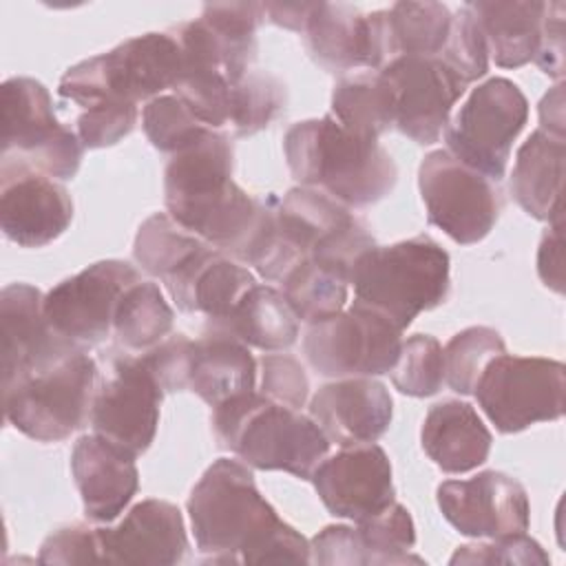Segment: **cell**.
Returning a JSON list of instances; mask_svg holds the SVG:
<instances>
[{
    "label": "cell",
    "mask_w": 566,
    "mask_h": 566,
    "mask_svg": "<svg viewBox=\"0 0 566 566\" xmlns=\"http://www.w3.org/2000/svg\"><path fill=\"white\" fill-rule=\"evenodd\" d=\"M564 2H546L542 20V40L533 62L551 77L564 75Z\"/></svg>",
    "instance_id": "cell-48"
},
{
    "label": "cell",
    "mask_w": 566,
    "mask_h": 566,
    "mask_svg": "<svg viewBox=\"0 0 566 566\" xmlns=\"http://www.w3.org/2000/svg\"><path fill=\"white\" fill-rule=\"evenodd\" d=\"M192 345L195 340H190L186 334H170L159 345L137 356L153 371L164 391H184L188 389Z\"/></svg>",
    "instance_id": "cell-46"
},
{
    "label": "cell",
    "mask_w": 566,
    "mask_h": 566,
    "mask_svg": "<svg viewBox=\"0 0 566 566\" xmlns=\"http://www.w3.org/2000/svg\"><path fill=\"white\" fill-rule=\"evenodd\" d=\"M184 53L172 29L130 38L115 49L66 69L60 95L91 108L99 102H150L175 88Z\"/></svg>",
    "instance_id": "cell-6"
},
{
    "label": "cell",
    "mask_w": 566,
    "mask_h": 566,
    "mask_svg": "<svg viewBox=\"0 0 566 566\" xmlns=\"http://www.w3.org/2000/svg\"><path fill=\"white\" fill-rule=\"evenodd\" d=\"M504 340L497 329L486 325H473L444 345V382L462 396L473 394L484 367L500 354H504Z\"/></svg>",
    "instance_id": "cell-38"
},
{
    "label": "cell",
    "mask_w": 566,
    "mask_h": 566,
    "mask_svg": "<svg viewBox=\"0 0 566 566\" xmlns=\"http://www.w3.org/2000/svg\"><path fill=\"white\" fill-rule=\"evenodd\" d=\"M137 281L139 272L130 263L97 261L44 294L46 321L62 338L91 349L111 336L117 303Z\"/></svg>",
    "instance_id": "cell-14"
},
{
    "label": "cell",
    "mask_w": 566,
    "mask_h": 566,
    "mask_svg": "<svg viewBox=\"0 0 566 566\" xmlns=\"http://www.w3.org/2000/svg\"><path fill=\"white\" fill-rule=\"evenodd\" d=\"M142 126L148 142L161 153H177L192 139H197L208 126H203L188 106L175 95H159L146 102L142 111Z\"/></svg>",
    "instance_id": "cell-41"
},
{
    "label": "cell",
    "mask_w": 566,
    "mask_h": 566,
    "mask_svg": "<svg viewBox=\"0 0 566 566\" xmlns=\"http://www.w3.org/2000/svg\"><path fill=\"white\" fill-rule=\"evenodd\" d=\"M97 365L75 349L53 365L2 387L4 418L38 442L66 440L91 418Z\"/></svg>",
    "instance_id": "cell-7"
},
{
    "label": "cell",
    "mask_w": 566,
    "mask_h": 566,
    "mask_svg": "<svg viewBox=\"0 0 566 566\" xmlns=\"http://www.w3.org/2000/svg\"><path fill=\"white\" fill-rule=\"evenodd\" d=\"M210 31L217 35L223 60L226 75L237 84L256 60V29L265 20L261 2H212L203 4L199 15Z\"/></svg>",
    "instance_id": "cell-34"
},
{
    "label": "cell",
    "mask_w": 566,
    "mask_h": 566,
    "mask_svg": "<svg viewBox=\"0 0 566 566\" xmlns=\"http://www.w3.org/2000/svg\"><path fill=\"white\" fill-rule=\"evenodd\" d=\"M420 442L438 469L467 473L486 462L493 438L469 402L442 400L429 407Z\"/></svg>",
    "instance_id": "cell-27"
},
{
    "label": "cell",
    "mask_w": 566,
    "mask_h": 566,
    "mask_svg": "<svg viewBox=\"0 0 566 566\" xmlns=\"http://www.w3.org/2000/svg\"><path fill=\"white\" fill-rule=\"evenodd\" d=\"M139 108L133 102H99L77 117V137L84 148H106L135 128Z\"/></svg>",
    "instance_id": "cell-43"
},
{
    "label": "cell",
    "mask_w": 566,
    "mask_h": 566,
    "mask_svg": "<svg viewBox=\"0 0 566 566\" xmlns=\"http://www.w3.org/2000/svg\"><path fill=\"white\" fill-rule=\"evenodd\" d=\"M564 153V137L537 128L515 155L511 192L520 208L537 221L562 219Z\"/></svg>",
    "instance_id": "cell-28"
},
{
    "label": "cell",
    "mask_w": 566,
    "mask_h": 566,
    "mask_svg": "<svg viewBox=\"0 0 566 566\" xmlns=\"http://www.w3.org/2000/svg\"><path fill=\"white\" fill-rule=\"evenodd\" d=\"M402 329L380 312L352 301L338 314L310 323L303 352L310 367L325 378L389 374L400 354Z\"/></svg>",
    "instance_id": "cell-11"
},
{
    "label": "cell",
    "mask_w": 566,
    "mask_h": 566,
    "mask_svg": "<svg viewBox=\"0 0 566 566\" xmlns=\"http://www.w3.org/2000/svg\"><path fill=\"white\" fill-rule=\"evenodd\" d=\"M301 35L314 62L329 73L378 71L387 64L376 11L365 15L352 4L314 2Z\"/></svg>",
    "instance_id": "cell-22"
},
{
    "label": "cell",
    "mask_w": 566,
    "mask_h": 566,
    "mask_svg": "<svg viewBox=\"0 0 566 566\" xmlns=\"http://www.w3.org/2000/svg\"><path fill=\"white\" fill-rule=\"evenodd\" d=\"M564 363L542 356H495L473 394L500 433H517L564 413Z\"/></svg>",
    "instance_id": "cell-10"
},
{
    "label": "cell",
    "mask_w": 566,
    "mask_h": 566,
    "mask_svg": "<svg viewBox=\"0 0 566 566\" xmlns=\"http://www.w3.org/2000/svg\"><path fill=\"white\" fill-rule=\"evenodd\" d=\"M256 360L250 347L226 329L206 325L192 345L188 389L212 409L237 396L256 391Z\"/></svg>",
    "instance_id": "cell-26"
},
{
    "label": "cell",
    "mask_w": 566,
    "mask_h": 566,
    "mask_svg": "<svg viewBox=\"0 0 566 566\" xmlns=\"http://www.w3.org/2000/svg\"><path fill=\"white\" fill-rule=\"evenodd\" d=\"M385 60L398 55H440L453 13L442 2H394L376 11Z\"/></svg>",
    "instance_id": "cell-31"
},
{
    "label": "cell",
    "mask_w": 566,
    "mask_h": 566,
    "mask_svg": "<svg viewBox=\"0 0 566 566\" xmlns=\"http://www.w3.org/2000/svg\"><path fill=\"white\" fill-rule=\"evenodd\" d=\"M203 245L206 241L181 228L170 214L155 212L139 226L133 256L146 274L166 281Z\"/></svg>",
    "instance_id": "cell-36"
},
{
    "label": "cell",
    "mask_w": 566,
    "mask_h": 566,
    "mask_svg": "<svg viewBox=\"0 0 566 566\" xmlns=\"http://www.w3.org/2000/svg\"><path fill=\"white\" fill-rule=\"evenodd\" d=\"M135 458L97 433L82 436L73 444L71 473L91 522L108 524L130 504L139 486Z\"/></svg>",
    "instance_id": "cell-24"
},
{
    "label": "cell",
    "mask_w": 566,
    "mask_h": 566,
    "mask_svg": "<svg viewBox=\"0 0 566 566\" xmlns=\"http://www.w3.org/2000/svg\"><path fill=\"white\" fill-rule=\"evenodd\" d=\"M164 394L139 356H115L111 376L95 389L88 418L93 433L142 455L155 440Z\"/></svg>",
    "instance_id": "cell-15"
},
{
    "label": "cell",
    "mask_w": 566,
    "mask_h": 566,
    "mask_svg": "<svg viewBox=\"0 0 566 566\" xmlns=\"http://www.w3.org/2000/svg\"><path fill=\"white\" fill-rule=\"evenodd\" d=\"M283 153L301 186L316 188L347 208L385 199L398 179V168L378 139L347 130L332 113L290 126Z\"/></svg>",
    "instance_id": "cell-3"
},
{
    "label": "cell",
    "mask_w": 566,
    "mask_h": 566,
    "mask_svg": "<svg viewBox=\"0 0 566 566\" xmlns=\"http://www.w3.org/2000/svg\"><path fill=\"white\" fill-rule=\"evenodd\" d=\"M73 221L69 190L55 179L11 161H0V228L22 248L55 241Z\"/></svg>",
    "instance_id": "cell-18"
},
{
    "label": "cell",
    "mask_w": 566,
    "mask_h": 566,
    "mask_svg": "<svg viewBox=\"0 0 566 566\" xmlns=\"http://www.w3.org/2000/svg\"><path fill=\"white\" fill-rule=\"evenodd\" d=\"M539 128L564 137V86L557 84L539 104Z\"/></svg>",
    "instance_id": "cell-51"
},
{
    "label": "cell",
    "mask_w": 566,
    "mask_h": 566,
    "mask_svg": "<svg viewBox=\"0 0 566 566\" xmlns=\"http://www.w3.org/2000/svg\"><path fill=\"white\" fill-rule=\"evenodd\" d=\"M2 161L29 166L51 179H73L82 161L77 133L60 124L42 82L11 77L0 88Z\"/></svg>",
    "instance_id": "cell-8"
},
{
    "label": "cell",
    "mask_w": 566,
    "mask_h": 566,
    "mask_svg": "<svg viewBox=\"0 0 566 566\" xmlns=\"http://www.w3.org/2000/svg\"><path fill=\"white\" fill-rule=\"evenodd\" d=\"M310 480L334 517L363 522L396 502L391 462L374 442L343 447L325 458Z\"/></svg>",
    "instance_id": "cell-19"
},
{
    "label": "cell",
    "mask_w": 566,
    "mask_h": 566,
    "mask_svg": "<svg viewBox=\"0 0 566 566\" xmlns=\"http://www.w3.org/2000/svg\"><path fill=\"white\" fill-rule=\"evenodd\" d=\"M164 285L181 312L203 314L208 323H223L245 292L256 285V276L206 243Z\"/></svg>",
    "instance_id": "cell-25"
},
{
    "label": "cell",
    "mask_w": 566,
    "mask_h": 566,
    "mask_svg": "<svg viewBox=\"0 0 566 566\" xmlns=\"http://www.w3.org/2000/svg\"><path fill=\"white\" fill-rule=\"evenodd\" d=\"M287 104L285 84L268 71H248L232 84L230 126L234 137H248L270 126Z\"/></svg>",
    "instance_id": "cell-37"
},
{
    "label": "cell",
    "mask_w": 566,
    "mask_h": 566,
    "mask_svg": "<svg viewBox=\"0 0 566 566\" xmlns=\"http://www.w3.org/2000/svg\"><path fill=\"white\" fill-rule=\"evenodd\" d=\"M212 429L219 447L250 469L285 471L301 480L312 478L332 444L312 416L276 405L259 391L214 407Z\"/></svg>",
    "instance_id": "cell-4"
},
{
    "label": "cell",
    "mask_w": 566,
    "mask_h": 566,
    "mask_svg": "<svg viewBox=\"0 0 566 566\" xmlns=\"http://www.w3.org/2000/svg\"><path fill=\"white\" fill-rule=\"evenodd\" d=\"M276 226L283 237L305 256L336 268L349 276L354 261L376 245L369 228L329 195L296 186L276 197Z\"/></svg>",
    "instance_id": "cell-13"
},
{
    "label": "cell",
    "mask_w": 566,
    "mask_h": 566,
    "mask_svg": "<svg viewBox=\"0 0 566 566\" xmlns=\"http://www.w3.org/2000/svg\"><path fill=\"white\" fill-rule=\"evenodd\" d=\"M186 506L206 564L310 562V542L279 517L241 460H214Z\"/></svg>",
    "instance_id": "cell-1"
},
{
    "label": "cell",
    "mask_w": 566,
    "mask_h": 566,
    "mask_svg": "<svg viewBox=\"0 0 566 566\" xmlns=\"http://www.w3.org/2000/svg\"><path fill=\"white\" fill-rule=\"evenodd\" d=\"M172 323L175 314L159 285L150 281H137L124 290L117 303L113 332L124 352L146 354L170 336Z\"/></svg>",
    "instance_id": "cell-33"
},
{
    "label": "cell",
    "mask_w": 566,
    "mask_h": 566,
    "mask_svg": "<svg viewBox=\"0 0 566 566\" xmlns=\"http://www.w3.org/2000/svg\"><path fill=\"white\" fill-rule=\"evenodd\" d=\"M449 254L427 234L367 248L349 270L354 301L407 329L449 296Z\"/></svg>",
    "instance_id": "cell-5"
},
{
    "label": "cell",
    "mask_w": 566,
    "mask_h": 566,
    "mask_svg": "<svg viewBox=\"0 0 566 566\" xmlns=\"http://www.w3.org/2000/svg\"><path fill=\"white\" fill-rule=\"evenodd\" d=\"M102 564H179L188 551L181 511L166 500L137 502L117 526L95 528Z\"/></svg>",
    "instance_id": "cell-21"
},
{
    "label": "cell",
    "mask_w": 566,
    "mask_h": 566,
    "mask_svg": "<svg viewBox=\"0 0 566 566\" xmlns=\"http://www.w3.org/2000/svg\"><path fill=\"white\" fill-rule=\"evenodd\" d=\"M436 495L442 517L467 537L497 539L528 531L526 489L506 473L482 471L469 480H447Z\"/></svg>",
    "instance_id": "cell-17"
},
{
    "label": "cell",
    "mask_w": 566,
    "mask_h": 566,
    "mask_svg": "<svg viewBox=\"0 0 566 566\" xmlns=\"http://www.w3.org/2000/svg\"><path fill=\"white\" fill-rule=\"evenodd\" d=\"M427 221L460 245L482 241L495 226L502 197L495 181L447 150H431L418 168Z\"/></svg>",
    "instance_id": "cell-12"
},
{
    "label": "cell",
    "mask_w": 566,
    "mask_h": 566,
    "mask_svg": "<svg viewBox=\"0 0 566 566\" xmlns=\"http://www.w3.org/2000/svg\"><path fill=\"white\" fill-rule=\"evenodd\" d=\"M40 564H102V551L95 528L86 524H66L55 528L40 546Z\"/></svg>",
    "instance_id": "cell-47"
},
{
    "label": "cell",
    "mask_w": 566,
    "mask_h": 566,
    "mask_svg": "<svg viewBox=\"0 0 566 566\" xmlns=\"http://www.w3.org/2000/svg\"><path fill=\"white\" fill-rule=\"evenodd\" d=\"M526 119L528 102L520 86L509 77H491L471 91L444 126L447 153L497 184Z\"/></svg>",
    "instance_id": "cell-9"
},
{
    "label": "cell",
    "mask_w": 566,
    "mask_h": 566,
    "mask_svg": "<svg viewBox=\"0 0 566 566\" xmlns=\"http://www.w3.org/2000/svg\"><path fill=\"white\" fill-rule=\"evenodd\" d=\"M356 531L367 546L374 566H391V564H424L422 557L411 555L409 551L416 544V526L409 511L391 502L380 513L356 522Z\"/></svg>",
    "instance_id": "cell-39"
},
{
    "label": "cell",
    "mask_w": 566,
    "mask_h": 566,
    "mask_svg": "<svg viewBox=\"0 0 566 566\" xmlns=\"http://www.w3.org/2000/svg\"><path fill=\"white\" fill-rule=\"evenodd\" d=\"M394 387L413 398H427L444 385V356L429 334H413L400 345L396 365L389 369Z\"/></svg>",
    "instance_id": "cell-40"
},
{
    "label": "cell",
    "mask_w": 566,
    "mask_h": 566,
    "mask_svg": "<svg viewBox=\"0 0 566 566\" xmlns=\"http://www.w3.org/2000/svg\"><path fill=\"white\" fill-rule=\"evenodd\" d=\"M230 135L206 128L170 155L164 168L168 214L208 245L241 259L265 214V201L248 195L232 179Z\"/></svg>",
    "instance_id": "cell-2"
},
{
    "label": "cell",
    "mask_w": 566,
    "mask_h": 566,
    "mask_svg": "<svg viewBox=\"0 0 566 566\" xmlns=\"http://www.w3.org/2000/svg\"><path fill=\"white\" fill-rule=\"evenodd\" d=\"M226 329L248 347L281 352L296 343L298 318L283 292L272 285H254L237 303L223 323H208Z\"/></svg>",
    "instance_id": "cell-30"
},
{
    "label": "cell",
    "mask_w": 566,
    "mask_h": 566,
    "mask_svg": "<svg viewBox=\"0 0 566 566\" xmlns=\"http://www.w3.org/2000/svg\"><path fill=\"white\" fill-rule=\"evenodd\" d=\"M378 71L394 88V126L420 146L436 144L467 82L436 55H398Z\"/></svg>",
    "instance_id": "cell-16"
},
{
    "label": "cell",
    "mask_w": 566,
    "mask_h": 566,
    "mask_svg": "<svg viewBox=\"0 0 566 566\" xmlns=\"http://www.w3.org/2000/svg\"><path fill=\"white\" fill-rule=\"evenodd\" d=\"M310 416L338 447L369 444L389 429L394 400L389 389L371 376L338 378L312 396Z\"/></svg>",
    "instance_id": "cell-23"
},
{
    "label": "cell",
    "mask_w": 566,
    "mask_h": 566,
    "mask_svg": "<svg viewBox=\"0 0 566 566\" xmlns=\"http://www.w3.org/2000/svg\"><path fill=\"white\" fill-rule=\"evenodd\" d=\"M548 562H551L548 553L535 539L526 537V533L497 537V539H491L489 544H467V546H460L451 557V564L528 566V564H548Z\"/></svg>",
    "instance_id": "cell-45"
},
{
    "label": "cell",
    "mask_w": 566,
    "mask_h": 566,
    "mask_svg": "<svg viewBox=\"0 0 566 566\" xmlns=\"http://www.w3.org/2000/svg\"><path fill=\"white\" fill-rule=\"evenodd\" d=\"M0 323L2 387L82 349L49 325L44 296L29 283H11L0 292Z\"/></svg>",
    "instance_id": "cell-20"
},
{
    "label": "cell",
    "mask_w": 566,
    "mask_h": 566,
    "mask_svg": "<svg viewBox=\"0 0 566 566\" xmlns=\"http://www.w3.org/2000/svg\"><path fill=\"white\" fill-rule=\"evenodd\" d=\"M261 391L276 405L301 409L310 396V380L303 365L290 354H263L261 360Z\"/></svg>",
    "instance_id": "cell-44"
},
{
    "label": "cell",
    "mask_w": 566,
    "mask_h": 566,
    "mask_svg": "<svg viewBox=\"0 0 566 566\" xmlns=\"http://www.w3.org/2000/svg\"><path fill=\"white\" fill-rule=\"evenodd\" d=\"M312 7H314V2H290V4L263 2V13L270 22H274L287 31L303 33L305 22L312 13Z\"/></svg>",
    "instance_id": "cell-50"
},
{
    "label": "cell",
    "mask_w": 566,
    "mask_h": 566,
    "mask_svg": "<svg viewBox=\"0 0 566 566\" xmlns=\"http://www.w3.org/2000/svg\"><path fill=\"white\" fill-rule=\"evenodd\" d=\"M467 9L478 20L489 55L502 69H520L533 62L539 40L546 2L537 0H480L467 2Z\"/></svg>",
    "instance_id": "cell-29"
},
{
    "label": "cell",
    "mask_w": 566,
    "mask_h": 566,
    "mask_svg": "<svg viewBox=\"0 0 566 566\" xmlns=\"http://www.w3.org/2000/svg\"><path fill=\"white\" fill-rule=\"evenodd\" d=\"M438 57L447 62L467 84L480 80L489 71L486 40L467 4L453 13L447 44Z\"/></svg>",
    "instance_id": "cell-42"
},
{
    "label": "cell",
    "mask_w": 566,
    "mask_h": 566,
    "mask_svg": "<svg viewBox=\"0 0 566 566\" xmlns=\"http://www.w3.org/2000/svg\"><path fill=\"white\" fill-rule=\"evenodd\" d=\"M562 263H564V254H562V219L553 221L551 228L544 232L542 241H539V250H537V272L539 279L546 287L555 290L562 294L564 285H562Z\"/></svg>",
    "instance_id": "cell-49"
},
{
    "label": "cell",
    "mask_w": 566,
    "mask_h": 566,
    "mask_svg": "<svg viewBox=\"0 0 566 566\" xmlns=\"http://www.w3.org/2000/svg\"><path fill=\"white\" fill-rule=\"evenodd\" d=\"M349 276L336 268L305 259L283 281L281 292L298 321L318 323L338 314L347 303Z\"/></svg>",
    "instance_id": "cell-35"
},
{
    "label": "cell",
    "mask_w": 566,
    "mask_h": 566,
    "mask_svg": "<svg viewBox=\"0 0 566 566\" xmlns=\"http://www.w3.org/2000/svg\"><path fill=\"white\" fill-rule=\"evenodd\" d=\"M332 115L347 130L367 139H378L394 126V88L380 71L345 75L334 84Z\"/></svg>",
    "instance_id": "cell-32"
}]
</instances>
